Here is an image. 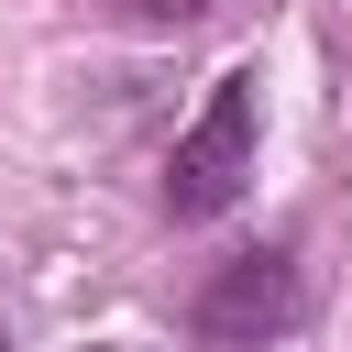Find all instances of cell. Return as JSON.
<instances>
[{"label":"cell","instance_id":"1","mask_svg":"<svg viewBox=\"0 0 352 352\" xmlns=\"http://www.w3.org/2000/svg\"><path fill=\"white\" fill-rule=\"evenodd\" d=\"M253 154H264V77L253 66H231L220 88H209V110L176 132V154H165V209L176 220H220L242 187H253Z\"/></svg>","mask_w":352,"mask_h":352},{"label":"cell","instance_id":"2","mask_svg":"<svg viewBox=\"0 0 352 352\" xmlns=\"http://www.w3.org/2000/svg\"><path fill=\"white\" fill-rule=\"evenodd\" d=\"M198 352H264V341H286L297 319H308V264L286 253V242H264V253H231L209 286H198Z\"/></svg>","mask_w":352,"mask_h":352},{"label":"cell","instance_id":"3","mask_svg":"<svg viewBox=\"0 0 352 352\" xmlns=\"http://www.w3.org/2000/svg\"><path fill=\"white\" fill-rule=\"evenodd\" d=\"M121 22H143V33H187V22H209L220 0H110Z\"/></svg>","mask_w":352,"mask_h":352},{"label":"cell","instance_id":"4","mask_svg":"<svg viewBox=\"0 0 352 352\" xmlns=\"http://www.w3.org/2000/svg\"><path fill=\"white\" fill-rule=\"evenodd\" d=\"M110 352H121V341H110Z\"/></svg>","mask_w":352,"mask_h":352},{"label":"cell","instance_id":"5","mask_svg":"<svg viewBox=\"0 0 352 352\" xmlns=\"http://www.w3.org/2000/svg\"><path fill=\"white\" fill-rule=\"evenodd\" d=\"M0 352H11V341H0Z\"/></svg>","mask_w":352,"mask_h":352}]
</instances>
